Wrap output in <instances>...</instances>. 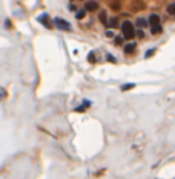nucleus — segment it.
<instances>
[{
    "mask_svg": "<svg viewBox=\"0 0 175 179\" xmlns=\"http://www.w3.org/2000/svg\"><path fill=\"white\" fill-rule=\"evenodd\" d=\"M134 87H135L134 83H126V84H123V86H121V90H131V89H134Z\"/></svg>",
    "mask_w": 175,
    "mask_h": 179,
    "instance_id": "nucleus-13",
    "label": "nucleus"
},
{
    "mask_svg": "<svg viewBox=\"0 0 175 179\" xmlns=\"http://www.w3.org/2000/svg\"><path fill=\"white\" fill-rule=\"evenodd\" d=\"M151 32L157 35V34H161L163 32V26L161 25H155V26H151Z\"/></svg>",
    "mask_w": 175,
    "mask_h": 179,
    "instance_id": "nucleus-9",
    "label": "nucleus"
},
{
    "mask_svg": "<svg viewBox=\"0 0 175 179\" xmlns=\"http://www.w3.org/2000/svg\"><path fill=\"white\" fill-rule=\"evenodd\" d=\"M88 107H91V101H89V100H85V101H83V103H81V106H78V107H75L74 110L80 113V112H85V110H86Z\"/></svg>",
    "mask_w": 175,
    "mask_h": 179,
    "instance_id": "nucleus-7",
    "label": "nucleus"
},
{
    "mask_svg": "<svg viewBox=\"0 0 175 179\" xmlns=\"http://www.w3.org/2000/svg\"><path fill=\"white\" fill-rule=\"evenodd\" d=\"M120 29H121V34H123V37L126 38V40H132V38L137 35L132 21H129V20H125L123 23H121V25H120Z\"/></svg>",
    "mask_w": 175,
    "mask_h": 179,
    "instance_id": "nucleus-1",
    "label": "nucleus"
},
{
    "mask_svg": "<svg viewBox=\"0 0 175 179\" xmlns=\"http://www.w3.org/2000/svg\"><path fill=\"white\" fill-rule=\"evenodd\" d=\"M106 58H108V60H111V61H114V63H115V58H114L112 55H106Z\"/></svg>",
    "mask_w": 175,
    "mask_h": 179,
    "instance_id": "nucleus-19",
    "label": "nucleus"
},
{
    "mask_svg": "<svg viewBox=\"0 0 175 179\" xmlns=\"http://www.w3.org/2000/svg\"><path fill=\"white\" fill-rule=\"evenodd\" d=\"M166 11H167V14H171V15H174V17H175V2H174V3H169V5H167Z\"/></svg>",
    "mask_w": 175,
    "mask_h": 179,
    "instance_id": "nucleus-11",
    "label": "nucleus"
},
{
    "mask_svg": "<svg viewBox=\"0 0 175 179\" xmlns=\"http://www.w3.org/2000/svg\"><path fill=\"white\" fill-rule=\"evenodd\" d=\"M134 49H135V43H127V44L125 46V52H126V54H132Z\"/></svg>",
    "mask_w": 175,
    "mask_h": 179,
    "instance_id": "nucleus-10",
    "label": "nucleus"
},
{
    "mask_svg": "<svg viewBox=\"0 0 175 179\" xmlns=\"http://www.w3.org/2000/svg\"><path fill=\"white\" fill-rule=\"evenodd\" d=\"M106 35H108V37H112V31H106Z\"/></svg>",
    "mask_w": 175,
    "mask_h": 179,
    "instance_id": "nucleus-21",
    "label": "nucleus"
},
{
    "mask_svg": "<svg viewBox=\"0 0 175 179\" xmlns=\"http://www.w3.org/2000/svg\"><path fill=\"white\" fill-rule=\"evenodd\" d=\"M54 25H55V28L60 29V31H72L71 23L66 21V20L62 19V17H55V19H54Z\"/></svg>",
    "mask_w": 175,
    "mask_h": 179,
    "instance_id": "nucleus-2",
    "label": "nucleus"
},
{
    "mask_svg": "<svg viewBox=\"0 0 175 179\" xmlns=\"http://www.w3.org/2000/svg\"><path fill=\"white\" fill-rule=\"evenodd\" d=\"M85 9L86 11H95V9H98V2H95V0H89V2H86V5H85Z\"/></svg>",
    "mask_w": 175,
    "mask_h": 179,
    "instance_id": "nucleus-4",
    "label": "nucleus"
},
{
    "mask_svg": "<svg viewBox=\"0 0 175 179\" xmlns=\"http://www.w3.org/2000/svg\"><path fill=\"white\" fill-rule=\"evenodd\" d=\"M48 17H49L48 14H42L40 17L37 19V20H39V21L42 23L43 26H46V28H52V25H51V23H49V19H48Z\"/></svg>",
    "mask_w": 175,
    "mask_h": 179,
    "instance_id": "nucleus-3",
    "label": "nucleus"
},
{
    "mask_svg": "<svg viewBox=\"0 0 175 179\" xmlns=\"http://www.w3.org/2000/svg\"><path fill=\"white\" fill-rule=\"evenodd\" d=\"M68 9H69V11H75V5L69 3V6H68Z\"/></svg>",
    "mask_w": 175,
    "mask_h": 179,
    "instance_id": "nucleus-18",
    "label": "nucleus"
},
{
    "mask_svg": "<svg viewBox=\"0 0 175 179\" xmlns=\"http://www.w3.org/2000/svg\"><path fill=\"white\" fill-rule=\"evenodd\" d=\"M137 37H140V38H143V37H144V32H143L141 29L138 31V32H137Z\"/></svg>",
    "mask_w": 175,
    "mask_h": 179,
    "instance_id": "nucleus-17",
    "label": "nucleus"
},
{
    "mask_svg": "<svg viewBox=\"0 0 175 179\" xmlns=\"http://www.w3.org/2000/svg\"><path fill=\"white\" fill-rule=\"evenodd\" d=\"M106 26H108L109 29L117 28V26H118V20H117V17H111V19H108V21H106Z\"/></svg>",
    "mask_w": 175,
    "mask_h": 179,
    "instance_id": "nucleus-8",
    "label": "nucleus"
},
{
    "mask_svg": "<svg viewBox=\"0 0 175 179\" xmlns=\"http://www.w3.org/2000/svg\"><path fill=\"white\" fill-rule=\"evenodd\" d=\"M155 54V49H149L146 54H144V58H149V57H152Z\"/></svg>",
    "mask_w": 175,
    "mask_h": 179,
    "instance_id": "nucleus-15",
    "label": "nucleus"
},
{
    "mask_svg": "<svg viewBox=\"0 0 175 179\" xmlns=\"http://www.w3.org/2000/svg\"><path fill=\"white\" fill-rule=\"evenodd\" d=\"M148 20H149V26L160 25V15H158V14H151Z\"/></svg>",
    "mask_w": 175,
    "mask_h": 179,
    "instance_id": "nucleus-6",
    "label": "nucleus"
},
{
    "mask_svg": "<svg viewBox=\"0 0 175 179\" xmlns=\"http://www.w3.org/2000/svg\"><path fill=\"white\" fill-rule=\"evenodd\" d=\"M135 26H138L140 29H144V28L149 26V20L143 19V17H138V19H137V21H135Z\"/></svg>",
    "mask_w": 175,
    "mask_h": 179,
    "instance_id": "nucleus-5",
    "label": "nucleus"
},
{
    "mask_svg": "<svg viewBox=\"0 0 175 179\" xmlns=\"http://www.w3.org/2000/svg\"><path fill=\"white\" fill-rule=\"evenodd\" d=\"M112 8H114V9H118L120 6H118V3H112Z\"/></svg>",
    "mask_w": 175,
    "mask_h": 179,
    "instance_id": "nucleus-20",
    "label": "nucleus"
},
{
    "mask_svg": "<svg viewBox=\"0 0 175 179\" xmlns=\"http://www.w3.org/2000/svg\"><path fill=\"white\" fill-rule=\"evenodd\" d=\"M98 17H100V21H102V23H104V25H106V21H108V19H106V12H104V11H102Z\"/></svg>",
    "mask_w": 175,
    "mask_h": 179,
    "instance_id": "nucleus-14",
    "label": "nucleus"
},
{
    "mask_svg": "<svg viewBox=\"0 0 175 179\" xmlns=\"http://www.w3.org/2000/svg\"><path fill=\"white\" fill-rule=\"evenodd\" d=\"M123 38L125 37H115V44H121L123 43Z\"/></svg>",
    "mask_w": 175,
    "mask_h": 179,
    "instance_id": "nucleus-16",
    "label": "nucleus"
},
{
    "mask_svg": "<svg viewBox=\"0 0 175 179\" xmlns=\"http://www.w3.org/2000/svg\"><path fill=\"white\" fill-rule=\"evenodd\" d=\"M85 15H86V9H80V11L75 12V19H77V20H81Z\"/></svg>",
    "mask_w": 175,
    "mask_h": 179,
    "instance_id": "nucleus-12",
    "label": "nucleus"
}]
</instances>
